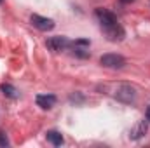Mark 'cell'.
Returning <instances> with one entry per match:
<instances>
[{"label":"cell","mask_w":150,"mask_h":148,"mask_svg":"<svg viewBox=\"0 0 150 148\" xmlns=\"http://www.w3.org/2000/svg\"><path fill=\"white\" fill-rule=\"evenodd\" d=\"M45 45H47V49H51L52 52H61V51L72 47V42L67 37H51V38H47Z\"/></svg>","instance_id":"6da1fadb"},{"label":"cell","mask_w":150,"mask_h":148,"mask_svg":"<svg viewBox=\"0 0 150 148\" xmlns=\"http://www.w3.org/2000/svg\"><path fill=\"white\" fill-rule=\"evenodd\" d=\"M100 63H101L103 66H107V68L117 70V68H122V66L126 65V59H124L122 56H119V54H105V56H101Z\"/></svg>","instance_id":"7a4b0ae2"},{"label":"cell","mask_w":150,"mask_h":148,"mask_svg":"<svg viewBox=\"0 0 150 148\" xmlns=\"http://www.w3.org/2000/svg\"><path fill=\"white\" fill-rule=\"evenodd\" d=\"M30 21H32V25L40 30V32H51L52 28H54V21L52 19H49V18H44V16H38V14H33L32 18H30Z\"/></svg>","instance_id":"3957f363"},{"label":"cell","mask_w":150,"mask_h":148,"mask_svg":"<svg viewBox=\"0 0 150 148\" xmlns=\"http://www.w3.org/2000/svg\"><path fill=\"white\" fill-rule=\"evenodd\" d=\"M96 16H98V19H100L101 28H108V26L117 25V18H115V14L110 12V11H107V9H96Z\"/></svg>","instance_id":"277c9868"},{"label":"cell","mask_w":150,"mask_h":148,"mask_svg":"<svg viewBox=\"0 0 150 148\" xmlns=\"http://www.w3.org/2000/svg\"><path fill=\"white\" fill-rule=\"evenodd\" d=\"M115 98L122 103H131L134 99V89L131 85H120L115 92Z\"/></svg>","instance_id":"5b68a950"},{"label":"cell","mask_w":150,"mask_h":148,"mask_svg":"<svg viewBox=\"0 0 150 148\" xmlns=\"http://www.w3.org/2000/svg\"><path fill=\"white\" fill-rule=\"evenodd\" d=\"M35 101L42 110H51L56 105V96L54 94H38L35 98Z\"/></svg>","instance_id":"8992f818"},{"label":"cell","mask_w":150,"mask_h":148,"mask_svg":"<svg viewBox=\"0 0 150 148\" xmlns=\"http://www.w3.org/2000/svg\"><path fill=\"white\" fill-rule=\"evenodd\" d=\"M103 32L107 33L108 40H112V42H117V40H122L124 38V30H122V26L119 23L113 25V26H108V28H103Z\"/></svg>","instance_id":"52a82bcc"},{"label":"cell","mask_w":150,"mask_h":148,"mask_svg":"<svg viewBox=\"0 0 150 148\" xmlns=\"http://www.w3.org/2000/svg\"><path fill=\"white\" fill-rule=\"evenodd\" d=\"M147 131H149V125H147L145 120H142V122H138V124L131 129L129 138H131V140H140V138H143V136L147 134Z\"/></svg>","instance_id":"ba28073f"},{"label":"cell","mask_w":150,"mask_h":148,"mask_svg":"<svg viewBox=\"0 0 150 148\" xmlns=\"http://www.w3.org/2000/svg\"><path fill=\"white\" fill-rule=\"evenodd\" d=\"M45 138H47V141L49 143H52L54 147H61L63 145V136H61V132H58V131H47V134H45Z\"/></svg>","instance_id":"9c48e42d"},{"label":"cell","mask_w":150,"mask_h":148,"mask_svg":"<svg viewBox=\"0 0 150 148\" xmlns=\"http://www.w3.org/2000/svg\"><path fill=\"white\" fill-rule=\"evenodd\" d=\"M0 91L4 92V96L12 98V99H16V98L19 96V91H18L16 87H12L11 84H2V85H0Z\"/></svg>","instance_id":"30bf717a"},{"label":"cell","mask_w":150,"mask_h":148,"mask_svg":"<svg viewBox=\"0 0 150 148\" xmlns=\"http://www.w3.org/2000/svg\"><path fill=\"white\" fill-rule=\"evenodd\" d=\"M9 145V140H7V134L4 132V131H0V147H7Z\"/></svg>","instance_id":"8fae6325"},{"label":"cell","mask_w":150,"mask_h":148,"mask_svg":"<svg viewBox=\"0 0 150 148\" xmlns=\"http://www.w3.org/2000/svg\"><path fill=\"white\" fill-rule=\"evenodd\" d=\"M74 44L75 45H82V47H89V40L87 38H79V40H75Z\"/></svg>","instance_id":"7c38bea8"},{"label":"cell","mask_w":150,"mask_h":148,"mask_svg":"<svg viewBox=\"0 0 150 148\" xmlns=\"http://www.w3.org/2000/svg\"><path fill=\"white\" fill-rule=\"evenodd\" d=\"M145 115H147V120L150 122V106L147 108V111H145Z\"/></svg>","instance_id":"4fadbf2b"},{"label":"cell","mask_w":150,"mask_h":148,"mask_svg":"<svg viewBox=\"0 0 150 148\" xmlns=\"http://www.w3.org/2000/svg\"><path fill=\"white\" fill-rule=\"evenodd\" d=\"M120 2H124V4H131V2H134V0H120Z\"/></svg>","instance_id":"5bb4252c"},{"label":"cell","mask_w":150,"mask_h":148,"mask_svg":"<svg viewBox=\"0 0 150 148\" xmlns=\"http://www.w3.org/2000/svg\"><path fill=\"white\" fill-rule=\"evenodd\" d=\"M2 2H4V0H0V4H2Z\"/></svg>","instance_id":"9a60e30c"}]
</instances>
